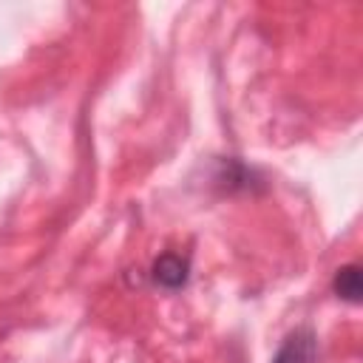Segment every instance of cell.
<instances>
[{
  "mask_svg": "<svg viewBox=\"0 0 363 363\" xmlns=\"http://www.w3.org/2000/svg\"><path fill=\"white\" fill-rule=\"evenodd\" d=\"M318 354V340L312 329H295L286 335V340L278 346L269 363H315Z\"/></svg>",
  "mask_w": 363,
  "mask_h": 363,
  "instance_id": "obj_1",
  "label": "cell"
},
{
  "mask_svg": "<svg viewBox=\"0 0 363 363\" xmlns=\"http://www.w3.org/2000/svg\"><path fill=\"white\" fill-rule=\"evenodd\" d=\"M150 278L156 286L162 289H182L190 278V261L184 255H176V252H164L153 261V269H150Z\"/></svg>",
  "mask_w": 363,
  "mask_h": 363,
  "instance_id": "obj_2",
  "label": "cell"
},
{
  "mask_svg": "<svg viewBox=\"0 0 363 363\" xmlns=\"http://www.w3.org/2000/svg\"><path fill=\"white\" fill-rule=\"evenodd\" d=\"M332 289L337 298L349 301V303H360V295H363V281H360V267L357 264H346L335 272L332 278Z\"/></svg>",
  "mask_w": 363,
  "mask_h": 363,
  "instance_id": "obj_3",
  "label": "cell"
}]
</instances>
